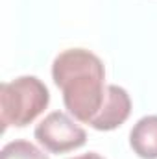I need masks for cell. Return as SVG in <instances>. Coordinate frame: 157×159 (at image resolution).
I'll return each mask as SVG.
<instances>
[{"label": "cell", "instance_id": "cell-1", "mask_svg": "<svg viewBox=\"0 0 157 159\" xmlns=\"http://www.w3.org/2000/svg\"><path fill=\"white\" fill-rule=\"evenodd\" d=\"M52 78L63 93L69 113L83 124H91L105 100L107 85L102 59L85 48L63 50L52 63Z\"/></svg>", "mask_w": 157, "mask_h": 159}, {"label": "cell", "instance_id": "cell-2", "mask_svg": "<svg viewBox=\"0 0 157 159\" xmlns=\"http://www.w3.org/2000/svg\"><path fill=\"white\" fill-rule=\"evenodd\" d=\"M50 102L48 87L37 76H20L0 85L2 131L9 126L24 128L39 117Z\"/></svg>", "mask_w": 157, "mask_h": 159}, {"label": "cell", "instance_id": "cell-3", "mask_svg": "<svg viewBox=\"0 0 157 159\" xmlns=\"http://www.w3.org/2000/svg\"><path fill=\"white\" fill-rule=\"evenodd\" d=\"M39 144L52 154H65L85 144L87 133L69 115L54 111L41 120L34 131Z\"/></svg>", "mask_w": 157, "mask_h": 159}, {"label": "cell", "instance_id": "cell-4", "mask_svg": "<svg viewBox=\"0 0 157 159\" xmlns=\"http://www.w3.org/2000/svg\"><path fill=\"white\" fill-rule=\"evenodd\" d=\"M131 113V98L126 89L118 85H107L105 89V100L98 111V115L91 120L89 126H92L98 131H111L124 124Z\"/></svg>", "mask_w": 157, "mask_h": 159}, {"label": "cell", "instance_id": "cell-5", "mask_svg": "<svg viewBox=\"0 0 157 159\" xmlns=\"http://www.w3.org/2000/svg\"><path fill=\"white\" fill-rule=\"evenodd\" d=\"M129 144L139 157L157 159V115L137 120L129 133Z\"/></svg>", "mask_w": 157, "mask_h": 159}, {"label": "cell", "instance_id": "cell-6", "mask_svg": "<svg viewBox=\"0 0 157 159\" xmlns=\"http://www.w3.org/2000/svg\"><path fill=\"white\" fill-rule=\"evenodd\" d=\"M0 159H50V157L43 150H39L34 143L19 139V141L7 143L2 148Z\"/></svg>", "mask_w": 157, "mask_h": 159}, {"label": "cell", "instance_id": "cell-7", "mask_svg": "<svg viewBox=\"0 0 157 159\" xmlns=\"http://www.w3.org/2000/svg\"><path fill=\"white\" fill-rule=\"evenodd\" d=\"M69 159H105V157H102L96 152H89V154H83V156H78V157H69Z\"/></svg>", "mask_w": 157, "mask_h": 159}]
</instances>
